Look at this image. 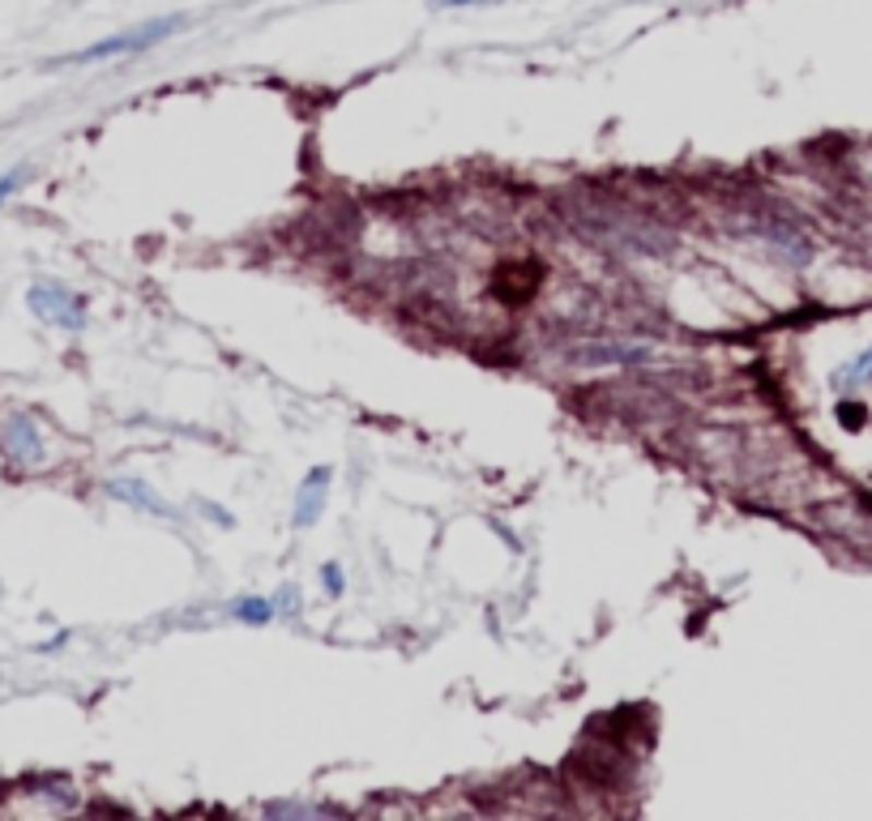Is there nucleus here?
Instances as JSON below:
<instances>
[{
  "label": "nucleus",
  "instance_id": "obj_1",
  "mask_svg": "<svg viewBox=\"0 0 872 821\" xmlns=\"http://www.w3.org/2000/svg\"><path fill=\"white\" fill-rule=\"evenodd\" d=\"M180 26H184V17H154L146 26H138V31L111 35V39H103V44H91V48L64 56V64H95V60H111V56H124V51H146V48H154L158 39L176 35Z\"/></svg>",
  "mask_w": 872,
  "mask_h": 821
},
{
  "label": "nucleus",
  "instance_id": "obj_2",
  "mask_svg": "<svg viewBox=\"0 0 872 821\" xmlns=\"http://www.w3.org/2000/svg\"><path fill=\"white\" fill-rule=\"evenodd\" d=\"M31 312H35L39 321L64 325V330H82V325H86V300L73 296L69 287H60V283H39V287H31Z\"/></svg>",
  "mask_w": 872,
  "mask_h": 821
},
{
  "label": "nucleus",
  "instance_id": "obj_3",
  "mask_svg": "<svg viewBox=\"0 0 872 821\" xmlns=\"http://www.w3.org/2000/svg\"><path fill=\"white\" fill-rule=\"evenodd\" d=\"M0 445H4V459L22 462V466H35L44 459V441H39V428L31 415H9L4 432H0Z\"/></svg>",
  "mask_w": 872,
  "mask_h": 821
},
{
  "label": "nucleus",
  "instance_id": "obj_4",
  "mask_svg": "<svg viewBox=\"0 0 872 821\" xmlns=\"http://www.w3.org/2000/svg\"><path fill=\"white\" fill-rule=\"evenodd\" d=\"M325 492H330V466H312L300 484V497H296V522L300 526H312L321 510H325Z\"/></svg>",
  "mask_w": 872,
  "mask_h": 821
},
{
  "label": "nucleus",
  "instance_id": "obj_5",
  "mask_svg": "<svg viewBox=\"0 0 872 821\" xmlns=\"http://www.w3.org/2000/svg\"><path fill=\"white\" fill-rule=\"evenodd\" d=\"M582 364H637L650 359V347H633V343H595L586 352H577Z\"/></svg>",
  "mask_w": 872,
  "mask_h": 821
},
{
  "label": "nucleus",
  "instance_id": "obj_6",
  "mask_svg": "<svg viewBox=\"0 0 872 821\" xmlns=\"http://www.w3.org/2000/svg\"><path fill=\"white\" fill-rule=\"evenodd\" d=\"M236 620H244V624H270L274 620V604L270 599H240L236 604Z\"/></svg>",
  "mask_w": 872,
  "mask_h": 821
},
{
  "label": "nucleus",
  "instance_id": "obj_7",
  "mask_svg": "<svg viewBox=\"0 0 872 821\" xmlns=\"http://www.w3.org/2000/svg\"><path fill=\"white\" fill-rule=\"evenodd\" d=\"M22 180H26V167H13V171H4V176H0V205L9 202L17 189H22Z\"/></svg>",
  "mask_w": 872,
  "mask_h": 821
},
{
  "label": "nucleus",
  "instance_id": "obj_8",
  "mask_svg": "<svg viewBox=\"0 0 872 821\" xmlns=\"http://www.w3.org/2000/svg\"><path fill=\"white\" fill-rule=\"evenodd\" d=\"M321 578H325V591H330V595H343V591H347V586H343V569H338V564H325V569H321Z\"/></svg>",
  "mask_w": 872,
  "mask_h": 821
},
{
  "label": "nucleus",
  "instance_id": "obj_9",
  "mask_svg": "<svg viewBox=\"0 0 872 821\" xmlns=\"http://www.w3.org/2000/svg\"><path fill=\"white\" fill-rule=\"evenodd\" d=\"M445 4H466V0H445Z\"/></svg>",
  "mask_w": 872,
  "mask_h": 821
}]
</instances>
